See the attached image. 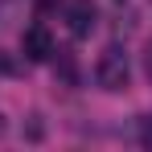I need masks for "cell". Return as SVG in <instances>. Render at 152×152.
Here are the masks:
<instances>
[{"label":"cell","mask_w":152,"mask_h":152,"mask_svg":"<svg viewBox=\"0 0 152 152\" xmlns=\"http://www.w3.org/2000/svg\"><path fill=\"white\" fill-rule=\"evenodd\" d=\"M95 78H99V86L103 91H124L127 86V78H132V66H127V53L124 50H103L99 58V66H95Z\"/></svg>","instance_id":"6da1fadb"},{"label":"cell","mask_w":152,"mask_h":152,"mask_svg":"<svg viewBox=\"0 0 152 152\" xmlns=\"http://www.w3.org/2000/svg\"><path fill=\"white\" fill-rule=\"evenodd\" d=\"M21 50H25L29 62H50V58H53V37H50V29H45V25H29L25 37H21Z\"/></svg>","instance_id":"7a4b0ae2"},{"label":"cell","mask_w":152,"mask_h":152,"mask_svg":"<svg viewBox=\"0 0 152 152\" xmlns=\"http://www.w3.org/2000/svg\"><path fill=\"white\" fill-rule=\"evenodd\" d=\"M66 21H70V33H74V37H91V29L99 21V8H95L91 0H70V4H66Z\"/></svg>","instance_id":"3957f363"},{"label":"cell","mask_w":152,"mask_h":152,"mask_svg":"<svg viewBox=\"0 0 152 152\" xmlns=\"http://www.w3.org/2000/svg\"><path fill=\"white\" fill-rule=\"evenodd\" d=\"M144 144H152V119L144 124Z\"/></svg>","instance_id":"277c9868"},{"label":"cell","mask_w":152,"mask_h":152,"mask_svg":"<svg viewBox=\"0 0 152 152\" xmlns=\"http://www.w3.org/2000/svg\"><path fill=\"white\" fill-rule=\"evenodd\" d=\"M4 70H12V66H8V58H4V53H0V74H4Z\"/></svg>","instance_id":"5b68a950"},{"label":"cell","mask_w":152,"mask_h":152,"mask_svg":"<svg viewBox=\"0 0 152 152\" xmlns=\"http://www.w3.org/2000/svg\"><path fill=\"white\" fill-rule=\"evenodd\" d=\"M148 70H152V53H148Z\"/></svg>","instance_id":"8992f818"}]
</instances>
